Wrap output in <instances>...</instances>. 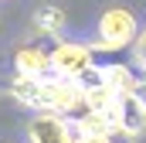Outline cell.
Masks as SVG:
<instances>
[{"mask_svg": "<svg viewBox=\"0 0 146 143\" xmlns=\"http://www.w3.org/2000/svg\"><path fill=\"white\" fill-rule=\"evenodd\" d=\"M136 34H139L136 14L126 10V7H109L99 17V44H95V51H122V48H129L136 41Z\"/></svg>", "mask_w": 146, "mask_h": 143, "instance_id": "cell-1", "label": "cell"}, {"mask_svg": "<svg viewBox=\"0 0 146 143\" xmlns=\"http://www.w3.org/2000/svg\"><path fill=\"white\" fill-rule=\"evenodd\" d=\"M48 58H51V75L72 78V82H78L85 72L95 68V48L82 41H58L48 51Z\"/></svg>", "mask_w": 146, "mask_h": 143, "instance_id": "cell-2", "label": "cell"}, {"mask_svg": "<svg viewBox=\"0 0 146 143\" xmlns=\"http://www.w3.org/2000/svg\"><path fill=\"white\" fill-rule=\"evenodd\" d=\"M112 130L122 136H139L146 130V109L133 92H122L115 99V112H112Z\"/></svg>", "mask_w": 146, "mask_h": 143, "instance_id": "cell-3", "label": "cell"}, {"mask_svg": "<svg viewBox=\"0 0 146 143\" xmlns=\"http://www.w3.org/2000/svg\"><path fill=\"white\" fill-rule=\"evenodd\" d=\"M27 133H31V143H68L72 140L68 119L58 112H37L27 126Z\"/></svg>", "mask_w": 146, "mask_h": 143, "instance_id": "cell-4", "label": "cell"}, {"mask_svg": "<svg viewBox=\"0 0 146 143\" xmlns=\"http://www.w3.org/2000/svg\"><path fill=\"white\" fill-rule=\"evenodd\" d=\"M14 68H17V75H27V78H44V75H51V58L44 48L24 44L14 51Z\"/></svg>", "mask_w": 146, "mask_h": 143, "instance_id": "cell-5", "label": "cell"}, {"mask_svg": "<svg viewBox=\"0 0 146 143\" xmlns=\"http://www.w3.org/2000/svg\"><path fill=\"white\" fill-rule=\"evenodd\" d=\"M48 78V75H44ZM44 78H27V75H14L10 82V96L21 102V106H31L37 112H44L48 102H44Z\"/></svg>", "mask_w": 146, "mask_h": 143, "instance_id": "cell-6", "label": "cell"}, {"mask_svg": "<svg viewBox=\"0 0 146 143\" xmlns=\"http://www.w3.org/2000/svg\"><path fill=\"white\" fill-rule=\"evenodd\" d=\"M99 72H102V82L109 85L112 92H133V85H136V75L126 68V65H99Z\"/></svg>", "mask_w": 146, "mask_h": 143, "instance_id": "cell-7", "label": "cell"}, {"mask_svg": "<svg viewBox=\"0 0 146 143\" xmlns=\"http://www.w3.org/2000/svg\"><path fill=\"white\" fill-rule=\"evenodd\" d=\"M34 27L41 31V34H58V31L65 27V10H61V7H54V3L37 7V14H34Z\"/></svg>", "mask_w": 146, "mask_h": 143, "instance_id": "cell-8", "label": "cell"}, {"mask_svg": "<svg viewBox=\"0 0 146 143\" xmlns=\"http://www.w3.org/2000/svg\"><path fill=\"white\" fill-rule=\"evenodd\" d=\"M68 143H115L112 133H72Z\"/></svg>", "mask_w": 146, "mask_h": 143, "instance_id": "cell-9", "label": "cell"}, {"mask_svg": "<svg viewBox=\"0 0 146 143\" xmlns=\"http://www.w3.org/2000/svg\"><path fill=\"white\" fill-rule=\"evenodd\" d=\"M133 51H136V61H139V68L146 72V31H143V34H136V41H133Z\"/></svg>", "mask_w": 146, "mask_h": 143, "instance_id": "cell-10", "label": "cell"}, {"mask_svg": "<svg viewBox=\"0 0 146 143\" xmlns=\"http://www.w3.org/2000/svg\"><path fill=\"white\" fill-rule=\"evenodd\" d=\"M133 96L143 102V109H146V78H136V85H133Z\"/></svg>", "mask_w": 146, "mask_h": 143, "instance_id": "cell-11", "label": "cell"}]
</instances>
